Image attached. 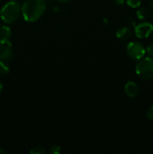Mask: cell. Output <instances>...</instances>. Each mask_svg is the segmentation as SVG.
Listing matches in <instances>:
<instances>
[{"label": "cell", "mask_w": 153, "mask_h": 154, "mask_svg": "<svg viewBox=\"0 0 153 154\" xmlns=\"http://www.w3.org/2000/svg\"><path fill=\"white\" fill-rule=\"evenodd\" d=\"M46 153V150L43 147H35L32 148L30 151L31 154H44Z\"/></svg>", "instance_id": "cell-13"}, {"label": "cell", "mask_w": 153, "mask_h": 154, "mask_svg": "<svg viewBox=\"0 0 153 154\" xmlns=\"http://www.w3.org/2000/svg\"><path fill=\"white\" fill-rule=\"evenodd\" d=\"M57 2H61V3H66V2H68L70 0H56Z\"/></svg>", "instance_id": "cell-20"}, {"label": "cell", "mask_w": 153, "mask_h": 154, "mask_svg": "<svg viewBox=\"0 0 153 154\" xmlns=\"http://www.w3.org/2000/svg\"><path fill=\"white\" fill-rule=\"evenodd\" d=\"M8 152L4 150L3 148H0V154H7Z\"/></svg>", "instance_id": "cell-19"}, {"label": "cell", "mask_w": 153, "mask_h": 154, "mask_svg": "<svg viewBox=\"0 0 153 154\" xmlns=\"http://www.w3.org/2000/svg\"><path fill=\"white\" fill-rule=\"evenodd\" d=\"M116 37L121 40H127L131 35V31L128 27H122L116 31Z\"/></svg>", "instance_id": "cell-8"}, {"label": "cell", "mask_w": 153, "mask_h": 154, "mask_svg": "<svg viewBox=\"0 0 153 154\" xmlns=\"http://www.w3.org/2000/svg\"><path fill=\"white\" fill-rule=\"evenodd\" d=\"M152 17H153V10H152Z\"/></svg>", "instance_id": "cell-23"}, {"label": "cell", "mask_w": 153, "mask_h": 154, "mask_svg": "<svg viewBox=\"0 0 153 154\" xmlns=\"http://www.w3.org/2000/svg\"><path fill=\"white\" fill-rule=\"evenodd\" d=\"M45 0H26L21 7V13L27 22H35L44 13Z\"/></svg>", "instance_id": "cell-1"}, {"label": "cell", "mask_w": 153, "mask_h": 154, "mask_svg": "<svg viewBox=\"0 0 153 154\" xmlns=\"http://www.w3.org/2000/svg\"><path fill=\"white\" fill-rule=\"evenodd\" d=\"M124 1H125V0H114V2H115V4L121 5L124 4Z\"/></svg>", "instance_id": "cell-18"}, {"label": "cell", "mask_w": 153, "mask_h": 154, "mask_svg": "<svg viewBox=\"0 0 153 154\" xmlns=\"http://www.w3.org/2000/svg\"><path fill=\"white\" fill-rule=\"evenodd\" d=\"M13 56L12 45L9 40L0 39V60H7L11 59Z\"/></svg>", "instance_id": "cell-6"}, {"label": "cell", "mask_w": 153, "mask_h": 154, "mask_svg": "<svg viewBox=\"0 0 153 154\" xmlns=\"http://www.w3.org/2000/svg\"><path fill=\"white\" fill-rule=\"evenodd\" d=\"M2 89H3V86L2 84V83L0 82V94H1L2 92Z\"/></svg>", "instance_id": "cell-22"}, {"label": "cell", "mask_w": 153, "mask_h": 154, "mask_svg": "<svg viewBox=\"0 0 153 154\" xmlns=\"http://www.w3.org/2000/svg\"><path fill=\"white\" fill-rule=\"evenodd\" d=\"M149 6L153 10V0H149Z\"/></svg>", "instance_id": "cell-21"}, {"label": "cell", "mask_w": 153, "mask_h": 154, "mask_svg": "<svg viewBox=\"0 0 153 154\" xmlns=\"http://www.w3.org/2000/svg\"><path fill=\"white\" fill-rule=\"evenodd\" d=\"M10 36H11V30L8 26H0V39L9 40Z\"/></svg>", "instance_id": "cell-9"}, {"label": "cell", "mask_w": 153, "mask_h": 154, "mask_svg": "<svg viewBox=\"0 0 153 154\" xmlns=\"http://www.w3.org/2000/svg\"><path fill=\"white\" fill-rule=\"evenodd\" d=\"M146 52L148 54L149 56L152 57L153 56V44H151V45H148L146 49Z\"/></svg>", "instance_id": "cell-16"}, {"label": "cell", "mask_w": 153, "mask_h": 154, "mask_svg": "<svg viewBox=\"0 0 153 154\" xmlns=\"http://www.w3.org/2000/svg\"><path fill=\"white\" fill-rule=\"evenodd\" d=\"M49 153L51 154H59L61 153V147L58 145H52L49 148Z\"/></svg>", "instance_id": "cell-14"}, {"label": "cell", "mask_w": 153, "mask_h": 154, "mask_svg": "<svg viewBox=\"0 0 153 154\" xmlns=\"http://www.w3.org/2000/svg\"><path fill=\"white\" fill-rule=\"evenodd\" d=\"M126 23H127L128 26H133L135 25L136 22H135L134 19L133 17H128L127 19H126Z\"/></svg>", "instance_id": "cell-17"}, {"label": "cell", "mask_w": 153, "mask_h": 154, "mask_svg": "<svg viewBox=\"0 0 153 154\" xmlns=\"http://www.w3.org/2000/svg\"><path fill=\"white\" fill-rule=\"evenodd\" d=\"M136 14L140 20H146L149 17L150 11L147 8H141L136 11Z\"/></svg>", "instance_id": "cell-10"}, {"label": "cell", "mask_w": 153, "mask_h": 154, "mask_svg": "<svg viewBox=\"0 0 153 154\" xmlns=\"http://www.w3.org/2000/svg\"><path fill=\"white\" fill-rule=\"evenodd\" d=\"M153 32V26L150 23L144 22L135 26V34L139 38H148Z\"/></svg>", "instance_id": "cell-5"}, {"label": "cell", "mask_w": 153, "mask_h": 154, "mask_svg": "<svg viewBox=\"0 0 153 154\" xmlns=\"http://www.w3.org/2000/svg\"><path fill=\"white\" fill-rule=\"evenodd\" d=\"M126 2L128 6L136 8L141 5V0H126Z\"/></svg>", "instance_id": "cell-12"}, {"label": "cell", "mask_w": 153, "mask_h": 154, "mask_svg": "<svg viewBox=\"0 0 153 154\" xmlns=\"http://www.w3.org/2000/svg\"><path fill=\"white\" fill-rule=\"evenodd\" d=\"M1 2H2V0H0V3H1Z\"/></svg>", "instance_id": "cell-24"}, {"label": "cell", "mask_w": 153, "mask_h": 154, "mask_svg": "<svg viewBox=\"0 0 153 154\" xmlns=\"http://www.w3.org/2000/svg\"><path fill=\"white\" fill-rule=\"evenodd\" d=\"M21 14V7L16 1L6 3L0 11L1 19L6 23H13L19 18Z\"/></svg>", "instance_id": "cell-2"}, {"label": "cell", "mask_w": 153, "mask_h": 154, "mask_svg": "<svg viewBox=\"0 0 153 154\" xmlns=\"http://www.w3.org/2000/svg\"><path fill=\"white\" fill-rule=\"evenodd\" d=\"M146 117L148 120H153V105L150 106L147 110Z\"/></svg>", "instance_id": "cell-15"}, {"label": "cell", "mask_w": 153, "mask_h": 154, "mask_svg": "<svg viewBox=\"0 0 153 154\" xmlns=\"http://www.w3.org/2000/svg\"><path fill=\"white\" fill-rule=\"evenodd\" d=\"M136 73L141 79L151 80L153 78V59L151 57L141 59L136 66Z\"/></svg>", "instance_id": "cell-3"}, {"label": "cell", "mask_w": 153, "mask_h": 154, "mask_svg": "<svg viewBox=\"0 0 153 154\" xmlns=\"http://www.w3.org/2000/svg\"><path fill=\"white\" fill-rule=\"evenodd\" d=\"M124 93L130 98L136 97L139 93V87L133 81H128L124 86Z\"/></svg>", "instance_id": "cell-7"}, {"label": "cell", "mask_w": 153, "mask_h": 154, "mask_svg": "<svg viewBox=\"0 0 153 154\" xmlns=\"http://www.w3.org/2000/svg\"><path fill=\"white\" fill-rule=\"evenodd\" d=\"M10 72V66L5 60H0V74L6 75Z\"/></svg>", "instance_id": "cell-11"}, {"label": "cell", "mask_w": 153, "mask_h": 154, "mask_svg": "<svg viewBox=\"0 0 153 154\" xmlns=\"http://www.w3.org/2000/svg\"><path fill=\"white\" fill-rule=\"evenodd\" d=\"M126 51L129 57L135 60H140L146 54V49L140 42H130L127 45Z\"/></svg>", "instance_id": "cell-4"}]
</instances>
